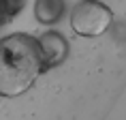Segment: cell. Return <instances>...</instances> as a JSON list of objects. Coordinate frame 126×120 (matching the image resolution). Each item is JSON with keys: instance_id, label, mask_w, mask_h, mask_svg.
<instances>
[{"instance_id": "1", "label": "cell", "mask_w": 126, "mask_h": 120, "mask_svg": "<svg viewBox=\"0 0 126 120\" xmlns=\"http://www.w3.org/2000/svg\"><path fill=\"white\" fill-rule=\"evenodd\" d=\"M43 73L36 39L15 32L0 39V97H19L34 86Z\"/></svg>"}, {"instance_id": "4", "label": "cell", "mask_w": 126, "mask_h": 120, "mask_svg": "<svg viewBox=\"0 0 126 120\" xmlns=\"http://www.w3.org/2000/svg\"><path fill=\"white\" fill-rule=\"evenodd\" d=\"M64 0H36L34 2V17L43 26H51L64 15Z\"/></svg>"}, {"instance_id": "2", "label": "cell", "mask_w": 126, "mask_h": 120, "mask_svg": "<svg viewBox=\"0 0 126 120\" xmlns=\"http://www.w3.org/2000/svg\"><path fill=\"white\" fill-rule=\"evenodd\" d=\"M113 24V13L100 0H81L73 7L71 28L79 37H98Z\"/></svg>"}, {"instance_id": "5", "label": "cell", "mask_w": 126, "mask_h": 120, "mask_svg": "<svg viewBox=\"0 0 126 120\" xmlns=\"http://www.w3.org/2000/svg\"><path fill=\"white\" fill-rule=\"evenodd\" d=\"M24 4L26 0H0V26L9 24L15 15H19Z\"/></svg>"}, {"instance_id": "3", "label": "cell", "mask_w": 126, "mask_h": 120, "mask_svg": "<svg viewBox=\"0 0 126 120\" xmlns=\"http://www.w3.org/2000/svg\"><path fill=\"white\" fill-rule=\"evenodd\" d=\"M39 45V54H41V62H43V71L58 67L66 60L68 54V43L66 39L58 32V30H47L36 39Z\"/></svg>"}]
</instances>
